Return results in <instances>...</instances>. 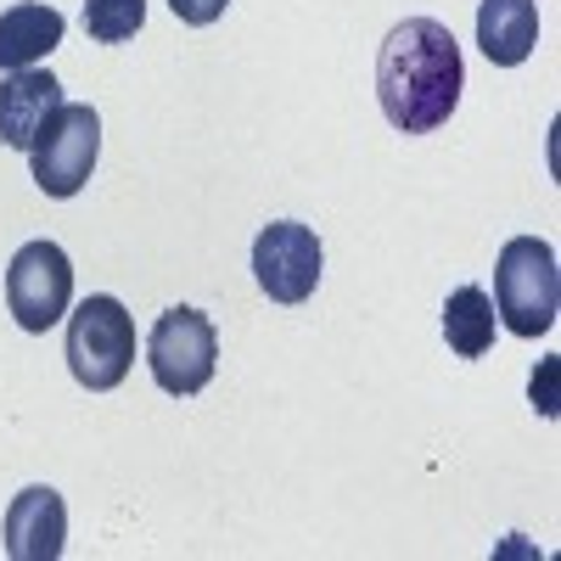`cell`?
Instances as JSON below:
<instances>
[{"mask_svg": "<svg viewBox=\"0 0 561 561\" xmlns=\"http://www.w3.org/2000/svg\"><path fill=\"white\" fill-rule=\"evenodd\" d=\"M460 45L438 18H404L377 51V102L399 135H433L460 107Z\"/></svg>", "mask_w": 561, "mask_h": 561, "instance_id": "6da1fadb", "label": "cell"}, {"mask_svg": "<svg viewBox=\"0 0 561 561\" xmlns=\"http://www.w3.org/2000/svg\"><path fill=\"white\" fill-rule=\"evenodd\" d=\"M561 304V270L550 242L539 237H511L494 264V314L505 320L511 337H539L556 325Z\"/></svg>", "mask_w": 561, "mask_h": 561, "instance_id": "7a4b0ae2", "label": "cell"}, {"mask_svg": "<svg viewBox=\"0 0 561 561\" xmlns=\"http://www.w3.org/2000/svg\"><path fill=\"white\" fill-rule=\"evenodd\" d=\"M135 365V320L118 298L96 293L68 314V370L90 393H107Z\"/></svg>", "mask_w": 561, "mask_h": 561, "instance_id": "3957f363", "label": "cell"}, {"mask_svg": "<svg viewBox=\"0 0 561 561\" xmlns=\"http://www.w3.org/2000/svg\"><path fill=\"white\" fill-rule=\"evenodd\" d=\"M102 152V118L84 102H62L28 147V174L45 197H79Z\"/></svg>", "mask_w": 561, "mask_h": 561, "instance_id": "277c9868", "label": "cell"}, {"mask_svg": "<svg viewBox=\"0 0 561 561\" xmlns=\"http://www.w3.org/2000/svg\"><path fill=\"white\" fill-rule=\"evenodd\" d=\"M147 365H152V382L174 399H192L214 382V365H219V337H214V320L203 309H163L152 337H147Z\"/></svg>", "mask_w": 561, "mask_h": 561, "instance_id": "5b68a950", "label": "cell"}, {"mask_svg": "<svg viewBox=\"0 0 561 561\" xmlns=\"http://www.w3.org/2000/svg\"><path fill=\"white\" fill-rule=\"evenodd\" d=\"M7 304L23 332H51L73 309V264L57 242H28L7 264Z\"/></svg>", "mask_w": 561, "mask_h": 561, "instance_id": "8992f818", "label": "cell"}, {"mask_svg": "<svg viewBox=\"0 0 561 561\" xmlns=\"http://www.w3.org/2000/svg\"><path fill=\"white\" fill-rule=\"evenodd\" d=\"M253 280L275 304H304L320 287V237L298 219H275L253 242Z\"/></svg>", "mask_w": 561, "mask_h": 561, "instance_id": "52a82bcc", "label": "cell"}, {"mask_svg": "<svg viewBox=\"0 0 561 561\" xmlns=\"http://www.w3.org/2000/svg\"><path fill=\"white\" fill-rule=\"evenodd\" d=\"M62 539H68V505L57 489L34 483L7 505V556L12 561H57Z\"/></svg>", "mask_w": 561, "mask_h": 561, "instance_id": "ba28073f", "label": "cell"}, {"mask_svg": "<svg viewBox=\"0 0 561 561\" xmlns=\"http://www.w3.org/2000/svg\"><path fill=\"white\" fill-rule=\"evenodd\" d=\"M62 107V84L57 73L45 68H18L0 79V140H7L12 152H28L34 135L45 129V118H51Z\"/></svg>", "mask_w": 561, "mask_h": 561, "instance_id": "9c48e42d", "label": "cell"}, {"mask_svg": "<svg viewBox=\"0 0 561 561\" xmlns=\"http://www.w3.org/2000/svg\"><path fill=\"white\" fill-rule=\"evenodd\" d=\"M68 34V18L45 0H23V7L0 12V68L18 73V68H34L39 57H51Z\"/></svg>", "mask_w": 561, "mask_h": 561, "instance_id": "30bf717a", "label": "cell"}, {"mask_svg": "<svg viewBox=\"0 0 561 561\" xmlns=\"http://www.w3.org/2000/svg\"><path fill=\"white\" fill-rule=\"evenodd\" d=\"M478 45L494 68H517L539 45V7L534 0H483L478 7Z\"/></svg>", "mask_w": 561, "mask_h": 561, "instance_id": "8fae6325", "label": "cell"}, {"mask_svg": "<svg viewBox=\"0 0 561 561\" xmlns=\"http://www.w3.org/2000/svg\"><path fill=\"white\" fill-rule=\"evenodd\" d=\"M444 337L460 359H483L494 348V298L483 287H455L444 298Z\"/></svg>", "mask_w": 561, "mask_h": 561, "instance_id": "7c38bea8", "label": "cell"}, {"mask_svg": "<svg viewBox=\"0 0 561 561\" xmlns=\"http://www.w3.org/2000/svg\"><path fill=\"white\" fill-rule=\"evenodd\" d=\"M147 23V0H84V34L96 45H124Z\"/></svg>", "mask_w": 561, "mask_h": 561, "instance_id": "4fadbf2b", "label": "cell"}, {"mask_svg": "<svg viewBox=\"0 0 561 561\" xmlns=\"http://www.w3.org/2000/svg\"><path fill=\"white\" fill-rule=\"evenodd\" d=\"M225 7H230V0H169V12H174L180 23H192V28L219 23V18H225Z\"/></svg>", "mask_w": 561, "mask_h": 561, "instance_id": "5bb4252c", "label": "cell"}, {"mask_svg": "<svg viewBox=\"0 0 561 561\" xmlns=\"http://www.w3.org/2000/svg\"><path fill=\"white\" fill-rule=\"evenodd\" d=\"M534 410L539 415H556V359H545V370L534 377Z\"/></svg>", "mask_w": 561, "mask_h": 561, "instance_id": "9a60e30c", "label": "cell"}]
</instances>
